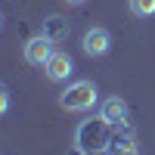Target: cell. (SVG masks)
<instances>
[{
    "label": "cell",
    "mask_w": 155,
    "mask_h": 155,
    "mask_svg": "<svg viewBox=\"0 0 155 155\" xmlns=\"http://www.w3.org/2000/svg\"><path fill=\"white\" fill-rule=\"evenodd\" d=\"M99 99V90L93 81H74L59 93V106L65 112H90Z\"/></svg>",
    "instance_id": "1"
},
{
    "label": "cell",
    "mask_w": 155,
    "mask_h": 155,
    "mask_svg": "<svg viewBox=\"0 0 155 155\" xmlns=\"http://www.w3.org/2000/svg\"><path fill=\"white\" fill-rule=\"evenodd\" d=\"M56 50H53V37H47V34H37V37H31L28 44H25V62L28 65H47V59L53 56Z\"/></svg>",
    "instance_id": "2"
},
{
    "label": "cell",
    "mask_w": 155,
    "mask_h": 155,
    "mask_svg": "<svg viewBox=\"0 0 155 155\" xmlns=\"http://www.w3.org/2000/svg\"><path fill=\"white\" fill-rule=\"evenodd\" d=\"M81 47H84L87 56H106L109 50H112V34H109L106 28H90V31L84 34Z\"/></svg>",
    "instance_id": "3"
},
{
    "label": "cell",
    "mask_w": 155,
    "mask_h": 155,
    "mask_svg": "<svg viewBox=\"0 0 155 155\" xmlns=\"http://www.w3.org/2000/svg\"><path fill=\"white\" fill-rule=\"evenodd\" d=\"M71 71H74L71 56H68V53H59V50L47 59V65H44V74L50 78V81H68Z\"/></svg>",
    "instance_id": "4"
},
{
    "label": "cell",
    "mask_w": 155,
    "mask_h": 155,
    "mask_svg": "<svg viewBox=\"0 0 155 155\" xmlns=\"http://www.w3.org/2000/svg\"><path fill=\"white\" fill-rule=\"evenodd\" d=\"M102 121H109V124H121L124 118H127V106H124V99H118V96H112V99H106L102 102Z\"/></svg>",
    "instance_id": "5"
},
{
    "label": "cell",
    "mask_w": 155,
    "mask_h": 155,
    "mask_svg": "<svg viewBox=\"0 0 155 155\" xmlns=\"http://www.w3.org/2000/svg\"><path fill=\"white\" fill-rule=\"evenodd\" d=\"M130 12H134L137 19L155 16V0H130Z\"/></svg>",
    "instance_id": "6"
},
{
    "label": "cell",
    "mask_w": 155,
    "mask_h": 155,
    "mask_svg": "<svg viewBox=\"0 0 155 155\" xmlns=\"http://www.w3.org/2000/svg\"><path fill=\"white\" fill-rule=\"evenodd\" d=\"M9 112V90H6V84H0V118Z\"/></svg>",
    "instance_id": "7"
},
{
    "label": "cell",
    "mask_w": 155,
    "mask_h": 155,
    "mask_svg": "<svg viewBox=\"0 0 155 155\" xmlns=\"http://www.w3.org/2000/svg\"><path fill=\"white\" fill-rule=\"evenodd\" d=\"M65 3H68V6H81L84 0H65Z\"/></svg>",
    "instance_id": "8"
},
{
    "label": "cell",
    "mask_w": 155,
    "mask_h": 155,
    "mask_svg": "<svg viewBox=\"0 0 155 155\" xmlns=\"http://www.w3.org/2000/svg\"><path fill=\"white\" fill-rule=\"evenodd\" d=\"M0 25H3V16H0Z\"/></svg>",
    "instance_id": "9"
}]
</instances>
